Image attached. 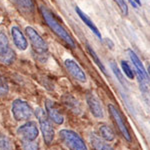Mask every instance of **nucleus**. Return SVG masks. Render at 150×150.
Here are the masks:
<instances>
[{
  "label": "nucleus",
  "instance_id": "nucleus-5",
  "mask_svg": "<svg viewBox=\"0 0 150 150\" xmlns=\"http://www.w3.org/2000/svg\"><path fill=\"white\" fill-rule=\"evenodd\" d=\"M15 52L9 46L7 36L0 32V62L3 64H11L15 60Z\"/></svg>",
  "mask_w": 150,
  "mask_h": 150
},
{
  "label": "nucleus",
  "instance_id": "nucleus-20",
  "mask_svg": "<svg viewBox=\"0 0 150 150\" xmlns=\"http://www.w3.org/2000/svg\"><path fill=\"white\" fill-rule=\"evenodd\" d=\"M87 49H88V51H89V53H90V55H91V57L93 58V60H94V62H95L96 64H97V66L99 67V68L101 69V71L103 72V73H105V67L103 66V64L101 63V61L99 60V58H98V56L96 55V53H95V51L91 48L89 45H87Z\"/></svg>",
  "mask_w": 150,
  "mask_h": 150
},
{
  "label": "nucleus",
  "instance_id": "nucleus-18",
  "mask_svg": "<svg viewBox=\"0 0 150 150\" xmlns=\"http://www.w3.org/2000/svg\"><path fill=\"white\" fill-rule=\"evenodd\" d=\"M99 134H100V136L104 140H106L108 142L113 141L115 139V134L113 132V130L106 124L100 125V127H99Z\"/></svg>",
  "mask_w": 150,
  "mask_h": 150
},
{
  "label": "nucleus",
  "instance_id": "nucleus-4",
  "mask_svg": "<svg viewBox=\"0 0 150 150\" xmlns=\"http://www.w3.org/2000/svg\"><path fill=\"white\" fill-rule=\"evenodd\" d=\"M11 112L16 121H27L34 114L31 106L22 99H15L12 102Z\"/></svg>",
  "mask_w": 150,
  "mask_h": 150
},
{
  "label": "nucleus",
  "instance_id": "nucleus-22",
  "mask_svg": "<svg viewBox=\"0 0 150 150\" xmlns=\"http://www.w3.org/2000/svg\"><path fill=\"white\" fill-rule=\"evenodd\" d=\"M121 67H122V70H123V72H124V74L126 75L128 78L129 79L134 78V73H133L131 67L129 66V64H128L126 61L121 62Z\"/></svg>",
  "mask_w": 150,
  "mask_h": 150
},
{
  "label": "nucleus",
  "instance_id": "nucleus-21",
  "mask_svg": "<svg viewBox=\"0 0 150 150\" xmlns=\"http://www.w3.org/2000/svg\"><path fill=\"white\" fill-rule=\"evenodd\" d=\"M23 150H39V144L34 141H22Z\"/></svg>",
  "mask_w": 150,
  "mask_h": 150
},
{
  "label": "nucleus",
  "instance_id": "nucleus-19",
  "mask_svg": "<svg viewBox=\"0 0 150 150\" xmlns=\"http://www.w3.org/2000/svg\"><path fill=\"white\" fill-rule=\"evenodd\" d=\"M0 150H13L10 138L2 133H0Z\"/></svg>",
  "mask_w": 150,
  "mask_h": 150
},
{
  "label": "nucleus",
  "instance_id": "nucleus-7",
  "mask_svg": "<svg viewBox=\"0 0 150 150\" xmlns=\"http://www.w3.org/2000/svg\"><path fill=\"white\" fill-rule=\"evenodd\" d=\"M16 132L25 141H35L39 135L37 125L33 121H26L25 123H23L17 128Z\"/></svg>",
  "mask_w": 150,
  "mask_h": 150
},
{
  "label": "nucleus",
  "instance_id": "nucleus-16",
  "mask_svg": "<svg viewBox=\"0 0 150 150\" xmlns=\"http://www.w3.org/2000/svg\"><path fill=\"white\" fill-rule=\"evenodd\" d=\"M90 141L91 145L95 150H114L110 145L104 143V142L99 138L98 136H96L94 133H91L90 135Z\"/></svg>",
  "mask_w": 150,
  "mask_h": 150
},
{
  "label": "nucleus",
  "instance_id": "nucleus-15",
  "mask_svg": "<svg viewBox=\"0 0 150 150\" xmlns=\"http://www.w3.org/2000/svg\"><path fill=\"white\" fill-rule=\"evenodd\" d=\"M63 102H64L65 105H66L68 108H70L71 111H73V112L77 113V114L81 112L80 103H79L78 100H77V99H75L73 96L69 95V94L63 96Z\"/></svg>",
  "mask_w": 150,
  "mask_h": 150
},
{
  "label": "nucleus",
  "instance_id": "nucleus-1",
  "mask_svg": "<svg viewBox=\"0 0 150 150\" xmlns=\"http://www.w3.org/2000/svg\"><path fill=\"white\" fill-rule=\"evenodd\" d=\"M40 11H41V13H42L43 17L45 19V21H46L47 25L51 28V30L53 32H54L58 37H60L62 40L65 41L69 46L75 47V43H74L73 39H72V37L70 36L69 33L65 30V28L63 26L58 22V20L55 18V16L53 15L52 12L50 10H48L46 7H44V6L40 7Z\"/></svg>",
  "mask_w": 150,
  "mask_h": 150
},
{
  "label": "nucleus",
  "instance_id": "nucleus-12",
  "mask_svg": "<svg viewBox=\"0 0 150 150\" xmlns=\"http://www.w3.org/2000/svg\"><path fill=\"white\" fill-rule=\"evenodd\" d=\"M11 35L12 38H13V42L15 44V46L18 48L21 51H24V50L27 49L28 43L27 40H26L25 36L23 35V33L20 31L17 26H12L11 28Z\"/></svg>",
  "mask_w": 150,
  "mask_h": 150
},
{
  "label": "nucleus",
  "instance_id": "nucleus-25",
  "mask_svg": "<svg viewBox=\"0 0 150 150\" xmlns=\"http://www.w3.org/2000/svg\"><path fill=\"white\" fill-rule=\"evenodd\" d=\"M114 1L116 2V4L118 5V7H119L120 10H121L123 15H127L128 7H127V5H126V3H125L124 0H114Z\"/></svg>",
  "mask_w": 150,
  "mask_h": 150
},
{
  "label": "nucleus",
  "instance_id": "nucleus-9",
  "mask_svg": "<svg viewBox=\"0 0 150 150\" xmlns=\"http://www.w3.org/2000/svg\"><path fill=\"white\" fill-rule=\"evenodd\" d=\"M45 110H46V115L49 118L50 121L54 122L57 125H61L64 122V117L62 113L58 109L56 103L54 101L46 99L45 101Z\"/></svg>",
  "mask_w": 150,
  "mask_h": 150
},
{
  "label": "nucleus",
  "instance_id": "nucleus-11",
  "mask_svg": "<svg viewBox=\"0 0 150 150\" xmlns=\"http://www.w3.org/2000/svg\"><path fill=\"white\" fill-rule=\"evenodd\" d=\"M64 64H65V67L67 68V70L70 72V74H71L76 80H78L79 82H82V83H85L86 74L84 73V71L81 69V67L79 66L74 60L66 59L64 62Z\"/></svg>",
  "mask_w": 150,
  "mask_h": 150
},
{
  "label": "nucleus",
  "instance_id": "nucleus-3",
  "mask_svg": "<svg viewBox=\"0 0 150 150\" xmlns=\"http://www.w3.org/2000/svg\"><path fill=\"white\" fill-rule=\"evenodd\" d=\"M35 115L38 119V123H39L41 133H42L43 140H44L45 143L49 145L53 141L54 135H55L54 128L52 126L51 121H50L49 118L47 117L46 113L42 109H40V108L36 109Z\"/></svg>",
  "mask_w": 150,
  "mask_h": 150
},
{
  "label": "nucleus",
  "instance_id": "nucleus-6",
  "mask_svg": "<svg viewBox=\"0 0 150 150\" xmlns=\"http://www.w3.org/2000/svg\"><path fill=\"white\" fill-rule=\"evenodd\" d=\"M25 31L34 51L36 53H38V54H45L47 52V44L42 39V37L38 34L37 31L34 28L31 27V26H27Z\"/></svg>",
  "mask_w": 150,
  "mask_h": 150
},
{
  "label": "nucleus",
  "instance_id": "nucleus-10",
  "mask_svg": "<svg viewBox=\"0 0 150 150\" xmlns=\"http://www.w3.org/2000/svg\"><path fill=\"white\" fill-rule=\"evenodd\" d=\"M86 102L89 107V110L92 113V115L98 119H103L104 118V110L102 107L101 101L96 95L93 93H88L86 95Z\"/></svg>",
  "mask_w": 150,
  "mask_h": 150
},
{
  "label": "nucleus",
  "instance_id": "nucleus-23",
  "mask_svg": "<svg viewBox=\"0 0 150 150\" xmlns=\"http://www.w3.org/2000/svg\"><path fill=\"white\" fill-rule=\"evenodd\" d=\"M110 66H111V68H112L113 72H114V74L117 76V79L119 80L120 83H121L122 85H125L126 83H125V81H124V78H123L121 72H120V70H119V68H118L117 65H116V63H114V62H111Z\"/></svg>",
  "mask_w": 150,
  "mask_h": 150
},
{
  "label": "nucleus",
  "instance_id": "nucleus-8",
  "mask_svg": "<svg viewBox=\"0 0 150 150\" xmlns=\"http://www.w3.org/2000/svg\"><path fill=\"white\" fill-rule=\"evenodd\" d=\"M108 110H109L110 115L113 117L114 122L116 123V125H117L119 131L121 132V134L123 135V137H124L127 141L130 142L131 141V135H130L129 130H128V128L126 127V125H125L124 120H123L119 110H118L113 104H109V105H108Z\"/></svg>",
  "mask_w": 150,
  "mask_h": 150
},
{
  "label": "nucleus",
  "instance_id": "nucleus-14",
  "mask_svg": "<svg viewBox=\"0 0 150 150\" xmlns=\"http://www.w3.org/2000/svg\"><path fill=\"white\" fill-rule=\"evenodd\" d=\"M75 10H76V12H77V14H78L79 17L81 18V20L83 21V22L85 23L89 28H90V30L92 31L94 34L97 36L99 39H100V38H101V33H100V31H99V30H98V28L95 26V24H94V23L92 22V21L90 20V18H89L88 16H87L86 14L84 13V12H82V11L80 10V8H78V7H76V8H75Z\"/></svg>",
  "mask_w": 150,
  "mask_h": 150
},
{
  "label": "nucleus",
  "instance_id": "nucleus-2",
  "mask_svg": "<svg viewBox=\"0 0 150 150\" xmlns=\"http://www.w3.org/2000/svg\"><path fill=\"white\" fill-rule=\"evenodd\" d=\"M59 138L68 150H88V147L82 137L77 132L70 129L60 130Z\"/></svg>",
  "mask_w": 150,
  "mask_h": 150
},
{
  "label": "nucleus",
  "instance_id": "nucleus-17",
  "mask_svg": "<svg viewBox=\"0 0 150 150\" xmlns=\"http://www.w3.org/2000/svg\"><path fill=\"white\" fill-rule=\"evenodd\" d=\"M16 5L21 11L30 14L34 11V2L33 0H14Z\"/></svg>",
  "mask_w": 150,
  "mask_h": 150
},
{
  "label": "nucleus",
  "instance_id": "nucleus-13",
  "mask_svg": "<svg viewBox=\"0 0 150 150\" xmlns=\"http://www.w3.org/2000/svg\"><path fill=\"white\" fill-rule=\"evenodd\" d=\"M128 53H129L130 59H131V61L133 62V64H134L135 68H136L137 75H138V77H139V80L140 81H146L148 74H147V71L145 70L142 62L140 61L138 56H137V55L135 54L131 49H128Z\"/></svg>",
  "mask_w": 150,
  "mask_h": 150
},
{
  "label": "nucleus",
  "instance_id": "nucleus-26",
  "mask_svg": "<svg viewBox=\"0 0 150 150\" xmlns=\"http://www.w3.org/2000/svg\"><path fill=\"white\" fill-rule=\"evenodd\" d=\"M130 3L132 4V6L134 7V8H137L138 6L141 5V2H140V0H129Z\"/></svg>",
  "mask_w": 150,
  "mask_h": 150
},
{
  "label": "nucleus",
  "instance_id": "nucleus-24",
  "mask_svg": "<svg viewBox=\"0 0 150 150\" xmlns=\"http://www.w3.org/2000/svg\"><path fill=\"white\" fill-rule=\"evenodd\" d=\"M8 93V84L3 76L0 75V96H4Z\"/></svg>",
  "mask_w": 150,
  "mask_h": 150
}]
</instances>
